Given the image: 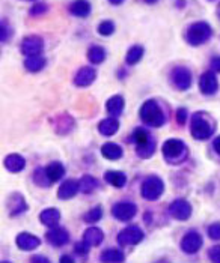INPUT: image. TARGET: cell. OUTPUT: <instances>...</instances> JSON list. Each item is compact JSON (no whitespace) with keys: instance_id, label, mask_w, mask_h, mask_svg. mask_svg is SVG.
<instances>
[{"instance_id":"cell-1","label":"cell","mask_w":220,"mask_h":263,"mask_svg":"<svg viewBox=\"0 0 220 263\" xmlns=\"http://www.w3.org/2000/svg\"><path fill=\"white\" fill-rule=\"evenodd\" d=\"M140 119L152 128H160L166 124V116H164L161 107L158 106V102L154 100H148L142 104Z\"/></svg>"},{"instance_id":"cell-2","label":"cell","mask_w":220,"mask_h":263,"mask_svg":"<svg viewBox=\"0 0 220 263\" xmlns=\"http://www.w3.org/2000/svg\"><path fill=\"white\" fill-rule=\"evenodd\" d=\"M161 152H163L164 160L167 162H170V164H179L188 155L185 143L182 140H179V138H169V140H166L163 148H161Z\"/></svg>"},{"instance_id":"cell-3","label":"cell","mask_w":220,"mask_h":263,"mask_svg":"<svg viewBox=\"0 0 220 263\" xmlns=\"http://www.w3.org/2000/svg\"><path fill=\"white\" fill-rule=\"evenodd\" d=\"M190 132L194 140H206L212 134V125L205 113H194L190 120Z\"/></svg>"},{"instance_id":"cell-4","label":"cell","mask_w":220,"mask_h":263,"mask_svg":"<svg viewBox=\"0 0 220 263\" xmlns=\"http://www.w3.org/2000/svg\"><path fill=\"white\" fill-rule=\"evenodd\" d=\"M212 35V30L209 28L208 23L205 22H199V23H193L188 30H187V35H185V40L190 46H200V44H205Z\"/></svg>"},{"instance_id":"cell-5","label":"cell","mask_w":220,"mask_h":263,"mask_svg":"<svg viewBox=\"0 0 220 263\" xmlns=\"http://www.w3.org/2000/svg\"><path fill=\"white\" fill-rule=\"evenodd\" d=\"M163 192H164V182L158 176L152 174V176H148L143 180V184H142V196H143V198L152 202V200L160 198Z\"/></svg>"},{"instance_id":"cell-6","label":"cell","mask_w":220,"mask_h":263,"mask_svg":"<svg viewBox=\"0 0 220 263\" xmlns=\"http://www.w3.org/2000/svg\"><path fill=\"white\" fill-rule=\"evenodd\" d=\"M145 238V233L137 227V226H131V227H127L124 230L119 232L118 234V242L122 245V246H128V245H137L143 240Z\"/></svg>"},{"instance_id":"cell-7","label":"cell","mask_w":220,"mask_h":263,"mask_svg":"<svg viewBox=\"0 0 220 263\" xmlns=\"http://www.w3.org/2000/svg\"><path fill=\"white\" fill-rule=\"evenodd\" d=\"M137 214V206L131 202H119L113 204L112 215L119 221H130Z\"/></svg>"},{"instance_id":"cell-8","label":"cell","mask_w":220,"mask_h":263,"mask_svg":"<svg viewBox=\"0 0 220 263\" xmlns=\"http://www.w3.org/2000/svg\"><path fill=\"white\" fill-rule=\"evenodd\" d=\"M170 80L178 90H187L191 84V74L185 66H176L172 71Z\"/></svg>"},{"instance_id":"cell-9","label":"cell","mask_w":220,"mask_h":263,"mask_svg":"<svg viewBox=\"0 0 220 263\" xmlns=\"http://www.w3.org/2000/svg\"><path fill=\"white\" fill-rule=\"evenodd\" d=\"M169 212L170 215L175 218V220H179V221H185L190 218L191 215V204L184 200V198H178V200H173L169 206Z\"/></svg>"},{"instance_id":"cell-10","label":"cell","mask_w":220,"mask_h":263,"mask_svg":"<svg viewBox=\"0 0 220 263\" xmlns=\"http://www.w3.org/2000/svg\"><path fill=\"white\" fill-rule=\"evenodd\" d=\"M202 246V236L197 232H188L181 239V250L187 254H194Z\"/></svg>"},{"instance_id":"cell-11","label":"cell","mask_w":220,"mask_h":263,"mask_svg":"<svg viewBox=\"0 0 220 263\" xmlns=\"http://www.w3.org/2000/svg\"><path fill=\"white\" fill-rule=\"evenodd\" d=\"M44 50V41L40 36H28L22 42V53L25 56H40Z\"/></svg>"},{"instance_id":"cell-12","label":"cell","mask_w":220,"mask_h":263,"mask_svg":"<svg viewBox=\"0 0 220 263\" xmlns=\"http://www.w3.org/2000/svg\"><path fill=\"white\" fill-rule=\"evenodd\" d=\"M217 89H218V82H217V77L214 76V72L212 71L203 72L199 78V90L203 95H212L217 92Z\"/></svg>"},{"instance_id":"cell-13","label":"cell","mask_w":220,"mask_h":263,"mask_svg":"<svg viewBox=\"0 0 220 263\" xmlns=\"http://www.w3.org/2000/svg\"><path fill=\"white\" fill-rule=\"evenodd\" d=\"M7 208H8V212L11 216H17V215L28 210V203L22 194L14 192L13 196H10L8 202H7Z\"/></svg>"},{"instance_id":"cell-14","label":"cell","mask_w":220,"mask_h":263,"mask_svg":"<svg viewBox=\"0 0 220 263\" xmlns=\"http://www.w3.org/2000/svg\"><path fill=\"white\" fill-rule=\"evenodd\" d=\"M97 78V72L94 68L91 66H83L77 71L76 77H74V84L77 88H88L89 84L94 83V80Z\"/></svg>"},{"instance_id":"cell-15","label":"cell","mask_w":220,"mask_h":263,"mask_svg":"<svg viewBox=\"0 0 220 263\" xmlns=\"http://www.w3.org/2000/svg\"><path fill=\"white\" fill-rule=\"evenodd\" d=\"M46 239L53 245V246H62L70 240V233L62 228V227H52L50 232H47Z\"/></svg>"},{"instance_id":"cell-16","label":"cell","mask_w":220,"mask_h":263,"mask_svg":"<svg viewBox=\"0 0 220 263\" xmlns=\"http://www.w3.org/2000/svg\"><path fill=\"white\" fill-rule=\"evenodd\" d=\"M41 245V239L35 234L31 233H20L17 236V246L25 250V251H34Z\"/></svg>"},{"instance_id":"cell-17","label":"cell","mask_w":220,"mask_h":263,"mask_svg":"<svg viewBox=\"0 0 220 263\" xmlns=\"http://www.w3.org/2000/svg\"><path fill=\"white\" fill-rule=\"evenodd\" d=\"M79 191H80V184L77 180H74V179H68L59 186L58 197L61 200H68V198H73Z\"/></svg>"},{"instance_id":"cell-18","label":"cell","mask_w":220,"mask_h":263,"mask_svg":"<svg viewBox=\"0 0 220 263\" xmlns=\"http://www.w3.org/2000/svg\"><path fill=\"white\" fill-rule=\"evenodd\" d=\"M5 167L11 173H20L26 167V160L20 154H10L5 158Z\"/></svg>"},{"instance_id":"cell-19","label":"cell","mask_w":220,"mask_h":263,"mask_svg":"<svg viewBox=\"0 0 220 263\" xmlns=\"http://www.w3.org/2000/svg\"><path fill=\"white\" fill-rule=\"evenodd\" d=\"M83 240L89 245V246H98L103 240H104V233L101 228L98 227H89L86 228V232L83 233Z\"/></svg>"},{"instance_id":"cell-20","label":"cell","mask_w":220,"mask_h":263,"mask_svg":"<svg viewBox=\"0 0 220 263\" xmlns=\"http://www.w3.org/2000/svg\"><path fill=\"white\" fill-rule=\"evenodd\" d=\"M101 154H103L104 158H107V160H110V161H116V160H121V158H122L124 150H122V148H121L119 144L109 142V143H104V144H103Z\"/></svg>"},{"instance_id":"cell-21","label":"cell","mask_w":220,"mask_h":263,"mask_svg":"<svg viewBox=\"0 0 220 263\" xmlns=\"http://www.w3.org/2000/svg\"><path fill=\"white\" fill-rule=\"evenodd\" d=\"M61 220V212L55 208H49V209H44L41 214H40V221L47 226V227H56L58 222Z\"/></svg>"},{"instance_id":"cell-22","label":"cell","mask_w":220,"mask_h":263,"mask_svg":"<svg viewBox=\"0 0 220 263\" xmlns=\"http://www.w3.org/2000/svg\"><path fill=\"white\" fill-rule=\"evenodd\" d=\"M118 130H119V122L116 120V118H107L98 124V131L106 137L113 136Z\"/></svg>"},{"instance_id":"cell-23","label":"cell","mask_w":220,"mask_h":263,"mask_svg":"<svg viewBox=\"0 0 220 263\" xmlns=\"http://www.w3.org/2000/svg\"><path fill=\"white\" fill-rule=\"evenodd\" d=\"M70 12L74 16V17H80V18H85L89 16L91 12V5L88 0H76V2L71 4L70 6Z\"/></svg>"},{"instance_id":"cell-24","label":"cell","mask_w":220,"mask_h":263,"mask_svg":"<svg viewBox=\"0 0 220 263\" xmlns=\"http://www.w3.org/2000/svg\"><path fill=\"white\" fill-rule=\"evenodd\" d=\"M124 106H125V102H124V98H122L121 95H115V96H112V98L106 102V108H107L109 114H112V116H115V118L119 116V114L122 113Z\"/></svg>"},{"instance_id":"cell-25","label":"cell","mask_w":220,"mask_h":263,"mask_svg":"<svg viewBox=\"0 0 220 263\" xmlns=\"http://www.w3.org/2000/svg\"><path fill=\"white\" fill-rule=\"evenodd\" d=\"M46 172H47V174H49V178H50L52 182H58V180H61V179L64 178V174H65V167H64L62 162L53 161V162H50V164L46 167Z\"/></svg>"},{"instance_id":"cell-26","label":"cell","mask_w":220,"mask_h":263,"mask_svg":"<svg viewBox=\"0 0 220 263\" xmlns=\"http://www.w3.org/2000/svg\"><path fill=\"white\" fill-rule=\"evenodd\" d=\"M104 179H106L107 184H110V185L115 186V188H122V186L127 184V176H125L122 172H116V170L106 172Z\"/></svg>"},{"instance_id":"cell-27","label":"cell","mask_w":220,"mask_h":263,"mask_svg":"<svg viewBox=\"0 0 220 263\" xmlns=\"http://www.w3.org/2000/svg\"><path fill=\"white\" fill-rule=\"evenodd\" d=\"M25 66L31 72H38L46 66V59L41 56H29L25 60Z\"/></svg>"},{"instance_id":"cell-28","label":"cell","mask_w":220,"mask_h":263,"mask_svg":"<svg viewBox=\"0 0 220 263\" xmlns=\"http://www.w3.org/2000/svg\"><path fill=\"white\" fill-rule=\"evenodd\" d=\"M124 252L116 250V248H109V250H104L100 256V260L101 262H124Z\"/></svg>"},{"instance_id":"cell-29","label":"cell","mask_w":220,"mask_h":263,"mask_svg":"<svg viewBox=\"0 0 220 263\" xmlns=\"http://www.w3.org/2000/svg\"><path fill=\"white\" fill-rule=\"evenodd\" d=\"M88 59H89L91 64H95V65L101 64V62L106 59V52H104V48L100 47V46L91 47V48L88 50Z\"/></svg>"},{"instance_id":"cell-30","label":"cell","mask_w":220,"mask_h":263,"mask_svg":"<svg viewBox=\"0 0 220 263\" xmlns=\"http://www.w3.org/2000/svg\"><path fill=\"white\" fill-rule=\"evenodd\" d=\"M34 182H35L38 186H43V188H47V186H50V185L53 184V182L50 180V178H49L46 168H43V167H38V168L35 170V173H34Z\"/></svg>"},{"instance_id":"cell-31","label":"cell","mask_w":220,"mask_h":263,"mask_svg":"<svg viewBox=\"0 0 220 263\" xmlns=\"http://www.w3.org/2000/svg\"><path fill=\"white\" fill-rule=\"evenodd\" d=\"M79 184H80V191L85 192V194L92 192V191L98 186L97 179H95L94 176H91V174H85V176L79 180Z\"/></svg>"},{"instance_id":"cell-32","label":"cell","mask_w":220,"mask_h":263,"mask_svg":"<svg viewBox=\"0 0 220 263\" xmlns=\"http://www.w3.org/2000/svg\"><path fill=\"white\" fill-rule=\"evenodd\" d=\"M143 56V47L142 46H133L128 53H127V64L128 65H136Z\"/></svg>"},{"instance_id":"cell-33","label":"cell","mask_w":220,"mask_h":263,"mask_svg":"<svg viewBox=\"0 0 220 263\" xmlns=\"http://www.w3.org/2000/svg\"><path fill=\"white\" fill-rule=\"evenodd\" d=\"M133 140H134L136 146H142V144L149 143L152 138H151V136H149V132H148L146 130H143V128H136L134 132H133Z\"/></svg>"},{"instance_id":"cell-34","label":"cell","mask_w":220,"mask_h":263,"mask_svg":"<svg viewBox=\"0 0 220 263\" xmlns=\"http://www.w3.org/2000/svg\"><path fill=\"white\" fill-rule=\"evenodd\" d=\"M154 152H155V143H154V140H151V142L146 143V144L136 146V154H137L140 158H143V160L151 158Z\"/></svg>"},{"instance_id":"cell-35","label":"cell","mask_w":220,"mask_h":263,"mask_svg":"<svg viewBox=\"0 0 220 263\" xmlns=\"http://www.w3.org/2000/svg\"><path fill=\"white\" fill-rule=\"evenodd\" d=\"M101 216H103V209H101L100 206H97V208L91 209L89 212H86L85 216H83V220H85L86 222H89V224H94V222L100 221Z\"/></svg>"},{"instance_id":"cell-36","label":"cell","mask_w":220,"mask_h":263,"mask_svg":"<svg viewBox=\"0 0 220 263\" xmlns=\"http://www.w3.org/2000/svg\"><path fill=\"white\" fill-rule=\"evenodd\" d=\"M113 32H115V24H113V22L106 20V22H101V23H100V26H98V34H100V35H103V36H110V35H113Z\"/></svg>"},{"instance_id":"cell-37","label":"cell","mask_w":220,"mask_h":263,"mask_svg":"<svg viewBox=\"0 0 220 263\" xmlns=\"http://www.w3.org/2000/svg\"><path fill=\"white\" fill-rule=\"evenodd\" d=\"M208 236L214 240H220V222H214L208 227Z\"/></svg>"},{"instance_id":"cell-38","label":"cell","mask_w":220,"mask_h":263,"mask_svg":"<svg viewBox=\"0 0 220 263\" xmlns=\"http://www.w3.org/2000/svg\"><path fill=\"white\" fill-rule=\"evenodd\" d=\"M208 257H209L212 262L220 263V245H214V246H211L209 251H208Z\"/></svg>"},{"instance_id":"cell-39","label":"cell","mask_w":220,"mask_h":263,"mask_svg":"<svg viewBox=\"0 0 220 263\" xmlns=\"http://www.w3.org/2000/svg\"><path fill=\"white\" fill-rule=\"evenodd\" d=\"M89 248H91V246H89V245H88L85 240H80V242H77V244L74 245L76 252H77V254H83V256H85V254H88Z\"/></svg>"},{"instance_id":"cell-40","label":"cell","mask_w":220,"mask_h":263,"mask_svg":"<svg viewBox=\"0 0 220 263\" xmlns=\"http://www.w3.org/2000/svg\"><path fill=\"white\" fill-rule=\"evenodd\" d=\"M176 120L179 125H184L187 120V110L185 108H178L176 110Z\"/></svg>"},{"instance_id":"cell-41","label":"cell","mask_w":220,"mask_h":263,"mask_svg":"<svg viewBox=\"0 0 220 263\" xmlns=\"http://www.w3.org/2000/svg\"><path fill=\"white\" fill-rule=\"evenodd\" d=\"M46 11H47V6L43 5V4H40V5H35V6L31 10V14H32V16H41V14H44Z\"/></svg>"},{"instance_id":"cell-42","label":"cell","mask_w":220,"mask_h":263,"mask_svg":"<svg viewBox=\"0 0 220 263\" xmlns=\"http://www.w3.org/2000/svg\"><path fill=\"white\" fill-rule=\"evenodd\" d=\"M211 68L214 72H220V58H214L211 60Z\"/></svg>"},{"instance_id":"cell-43","label":"cell","mask_w":220,"mask_h":263,"mask_svg":"<svg viewBox=\"0 0 220 263\" xmlns=\"http://www.w3.org/2000/svg\"><path fill=\"white\" fill-rule=\"evenodd\" d=\"M212 148H214V150L220 155V136L212 142Z\"/></svg>"},{"instance_id":"cell-44","label":"cell","mask_w":220,"mask_h":263,"mask_svg":"<svg viewBox=\"0 0 220 263\" xmlns=\"http://www.w3.org/2000/svg\"><path fill=\"white\" fill-rule=\"evenodd\" d=\"M32 262H50L47 257H41V256H35L32 257Z\"/></svg>"},{"instance_id":"cell-45","label":"cell","mask_w":220,"mask_h":263,"mask_svg":"<svg viewBox=\"0 0 220 263\" xmlns=\"http://www.w3.org/2000/svg\"><path fill=\"white\" fill-rule=\"evenodd\" d=\"M61 262H74V260H73V257H70V256H64V257L61 258Z\"/></svg>"},{"instance_id":"cell-46","label":"cell","mask_w":220,"mask_h":263,"mask_svg":"<svg viewBox=\"0 0 220 263\" xmlns=\"http://www.w3.org/2000/svg\"><path fill=\"white\" fill-rule=\"evenodd\" d=\"M109 2L112 4V5H121L124 0H109Z\"/></svg>"},{"instance_id":"cell-47","label":"cell","mask_w":220,"mask_h":263,"mask_svg":"<svg viewBox=\"0 0 220 263\" xmlns=\"http://www.w3.org/2000/svg\"><path fill=\"white\" fill-rule=\"evenodd\" d=\"M146 2H148V4H155L157 0H146Z\"/></svg>"}]
</instances>
